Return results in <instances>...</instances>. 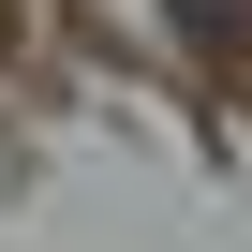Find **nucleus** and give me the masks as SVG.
<instances>
[{
  "mask_svg": "<svg viewBox=\"0 0 252 252\" xmlns=\"http://www.w3.org/2000/svg\"><path fill=\"white\" fill-rule=\"evenodd\" d=\"M178 30L193 45H252V0H178Z\"/></svg>",
  "mask_w": 252,
  "mask_h": 252,
  "instance_id": "obj_1",
  "label": "nucleus"
}]
</instances>
